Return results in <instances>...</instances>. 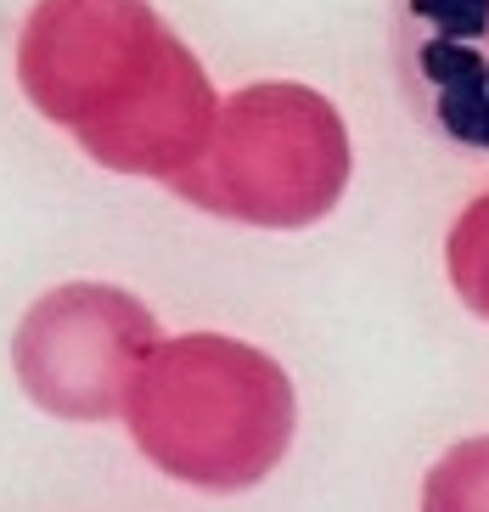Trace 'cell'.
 I'll use <instances>...</instances> for the list:
<instances>
[{
	"label": "cell",
	"instance_id": "obj_5",
	"mask_svg": "<svg viewBox=\"0 0 489 512\" xmlns=\"http://www.w3.org/2000/svg\"><path fill=\"white\" fill-rule=\"evenodd\" d=\"M450 282L473 316L489 321V197H478L450 231Z\"/></svg>",
	"mask_w": 489,
	"mask_h": 512
},
{
	"label": "cell",
	"instance_id": "obj_3",
	"mask_svg": "<svg viewBox=\"0 0 489 512\" xmlns=\"http://www.w3.org/2000/svg\"><path fill=\"white\" fill-rule=\"evenodd\" d=\"M394 68L439 147L489 158V0H400Z\"/></svg>",
	"mask_w": 489,
	"mask_h": 512
},
{
	"label": "cell",
	"instance_id": "obj_4",
	"mask_svg": "<svg viewBox=\"0 0 489 512\" xmlns=\"http://www.w3.org/2000/svg\"><path fill=\"white\" fill-rule=\"evenodd\" d=\"M422 512H489V439H461L433 462Z\"/></svg>",
	"mask_w": 489,
	"mask_h": 512
},
{
	"label": "cell",
	"instance_id": "obj_2",
	"mask_svg": "<svg viewBox=\"0 0 489 512\" xmlns=\"http://www.w3.org/2000/svg\"><path fill=\"white\" fill-rule=\"evenodd\" d=\"M158 349V321L124 287L79 282L34 304L12 338L17 383L51 417L102 422L130 406L141 366Z\"/></svg>",
	"mask_w": 489,
	"mask_h": 512
},
{
	"label": "cell",
	"instance_id": "obj_1",
	"mask_svg": "<svg viewBox=\"0 0 489 512\" xmlns=\"http://www.w3.org/2000/svg\"><path fill=\"white\" fill-rule=\"evenodd\" d=\"M124 422L158 473L208 496H237L287 456L298 400L265 349L192 332L152 349Z\"/></svg>",
	"mask_w": 489,
	"mask_h": 512
}]
</instances>
